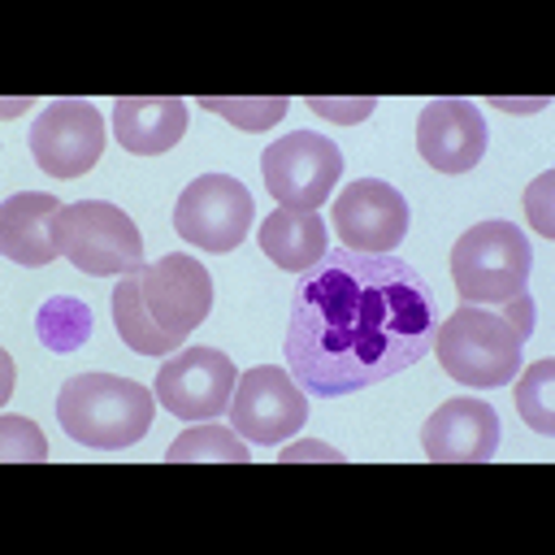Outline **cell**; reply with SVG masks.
Listing matches in <instances>:
<instances>
[{
    "mask_svg": "<svg viewBox=\"0 0 555 555\" xmlns=\"http://www.w3.org/2000/svg\"><path fill=\"white\" fill-rule=\"evenodd\" d=\"M225 416L247 442L278 447L308 421V390L291 377V369L256 364L234 382V399Z\"/></svg>",
    "mask_w": 555,
    "mask_h": 555,
    "instance_id": "cell-8",
    "label": "cell"
},
{
    "mask_svg": "<svg viewBox=\"0 0 555 555\" xmlns=\"http://www.w3.org/2000/svg\"><path fill=\"white\" fill-rule=\"evenodd\" d=\"M113 325H117L121 343H126L130 351H139V356H169V351H173V343L152 325V317H147V308H143L139 273H130V278H121V282L113 286Z\"/></svg>",
    "mask_w": 555,
    "mask_h": 555,
    "instance_id": "cell-19",
    "label": "cell"
},
{
    "mask_svg": "<svg viewBox=\"0 0 555 555\" xmlns=\"http://www.w3.org/2000/svg\"><path fill=\"white\" fill-rule=\"evenodd\" d=\"M0 460L4 464H43L48 460V438L39 434V425H30L26 416H0Z\"/></svg>",
    "mask_w": 555,
    "mask_h": 555,
    "instance_id": "cell-22",
    "label": "cell"
},
{
    "mask_svg": "<svg viewBox=\"0 0 555 555\" xmlns=\"http://www.w3.org/2000/svg\"><path fill=\"white\" fill-rule=\"evenodd\" d=\"M533 247L516 221H477L451 247V282L464 304H507L529 286Z\"/></svg>",
    "mask_w": 555,
    "mask_h": 555,
    "instance_id": "cell-4",
    "label": "cell"
},
{
    "mask_svg": "<svg viewBox=\"0 0 555 555\" xmlns=\"http://www.w3.org/2000/svg\"><path fill=\"white\" fill-rule=\"evenodd\" d=\"M156 416V390L117 373H78L56 395L61 429L91 451L134 447Z\"/></svg>",
    "mask_w": 555,
    "mask_h": 555,
    "instance_id": "cell-2",
    "label": "cell"
},
{
    "mask_svg": "<svg viewBox=\"0 0 555 555\" xmlns=\"http://www.w3.org/2000/svg\"><path fill=\"white\" fill-rule=\"evenodd\" d=\"M238 369L217 347H182L156 373V403L182 421H212L230 412Z\"/></svg>",
    "mask_w": 555,
    "mask_h": 555,
    "instance_id": "cell-10",
    "label": "cell"
},
{
    "mask_svg": "<svg viewBox=\"0 0 555 555\" xmlns=\"http://www.w3.org/2000/svg\"><path fill=\"white\" fill-rule=\"evenodd\" d=\"M499 317H503L520 338H529V334H533V299H529V291H520L516 299H507V308H503Z\"/></svg>",
    "mask_w": 555,
    "mask_h": 555,
    "instance_id": "cell-25",
    "label": "cell"
},
{
    "mask_svg": "<svg viewBox=\"0 0 555 555\" xmlns=\"http://www.w3.org/2000/svg\"><path fill=\"white\" fill-rule=\"evenodd\" d=\"M186 134V100L178 95H121L113 100V139L130 156H160Z\"/></svg>",
    "mask_w": 555,
    "mask_h": 555,
    "instance_id": "cell-15",
    "label": "cell"
},
{
    "mask_svg": "<svg viewBox=\"0 0 555 555\" xmlns=\"http://www.w3.org/2000/svg\"><path fill=\"white\" fill-rule=\"evenodd\" d=\"M421 451L434 464H486L499 451V412L486 399H447L421 425Z\"/></svg>",
    "mask_w": 555,
    "mask_h": 555,
    "instance_id": "cell-14",
    "label": "cell"
},
{
    "mask_svg": "<svg viewBox=\"0 0 555 555\" xmlns=\"http://www.w3.org/2000/svg\"><path fill=\"white\" fill-rule=\"evenodd\" d=\"M429 351L438 356L442 373H451V382L490 390L516 382L525 338L499 312H486L481 304H464L438 321Z\"/></svg>",
    "mask_w": 555,
    "mask_h": 555,
    "instance_id": "cell-3",
    "label": "cell"
},
{
    "mask_svg": "<svg viewBox=\"0 0 555 555\" xmlns=\"http://www.w3.org/2000/svg\"><path fill=\"white\" fill-rule=\"evenodd\" d=\"M256 243H260V251L278 269L304 273V269H312L330 251V230H325V221H321L317 208H273L260 221Z\"/></svg>",
    "mask_w": 555,
    "mask_h": 555,
    "instance_id": "cell-17",
    "label": "cell"
},
{
    "mask_svg": "<svg viewBox=\"0 0 555 555\" xmlns=\"http://www.w3.org/2000/svg\"><path fill=\"white\" fill-rule=\"evenodd\" d=\"M551 390H555V360H538L520 373L516 382V412L520 421L533 429V434H555V403H551Z\"/></svg>",
    "mask_w": 555,
    "mask_h": 555,
    "instance_id": "cell-21",
    "label": "cell"
},
{
    "mask_svg": "<svg viewBox=\"0 0 555 555\" xmlns=\"http://www.w3.org/2000/svg\"><path fill=\"white\" fill-rule=\"evenodd\" d=\"M251 191L230 173H199L173 204V230L204 251H234L251 230Z\"/></svg>",
    "mask_w": 555,
    "mask_h": 555,
    "instance_id": "cell-7",
    "label": "cell"
},
{
    "mask_svg": "<svg viewBox=\"0 0 555 555\" xmlns=\"http://www.w3.org/2000/svg\"><path fill=\"white\" fill-rule=\"evenodd\" d=\"M490 130L473 100H429L416 117V152L438 173H468L486 156Z\"/></svg>",
    "mask_w": 555,
    "mask_h": 555,
    "instance_id": "cell-13",
    "label": "cell"
},
{
    "mask_svg": "<svg viewBox=\"0 0 555 555\" xmlns=\"http://www.w3.org/2000/svg\"><path fill=\"white\" fill-rule=\"evenodd\" d=\"M139 291H143V308L152 325L173 347H182L186 334L212 312V273L186 251H169L156 264H143Z\"/></svg>",
    "mask_w": 555,
    "mask_h": 555,
    "instance_id": "cell-9",
    "label": "cell"
},
{
    "mask_svg": "<svg viewBox=\"0 0 555 555\" xmlns=\"http://www.w3.org/2000/svg\"><path fill=\"white\" fill-rule=\"evenodd\" d=\"M247 438L234 425L195 421L186 434H178L165 451V464H247Z\"/></svg>",
    "mask_w": 555,
    "mask_h": 555,
    "instance_id": "cell-18",
    "label": "cell"
},
{
    "mask_svg": "<svg viewBox=\"0 0 555 555\" xmlns=\"http://www.w3.org/2000/svg\"><path fill=\"white\" fill-rule=\"evenodd\" d=\"M260 178L278 208H321L343 178V152L317 130H291L260 152Z\"/></svg>",
    "mask_w": 555,
    "mask_h": 555,
    "instance_id": "cell-6",
    "label": "cell"
},
{
    "mask_svg": "<svg viewBox=\"0 0 555 555\" xmlns=\"http://www.w3.org/2000/svg\"><path fill=\"white\" fill-rule=\"evenodd\" d=\"M308 455H321V460H334V451H330L325 442H295V447L286 451V460H308Z\"/></svg>",
    "mask_w": 555,
    "mask_h": 555,
    "instance_id": "cell-26",
    "label": "cell"
},
{
    "mask_svg": "<svg viewBox=\"0 0 555 555\" xmlns=\"http://www.w3.org/2000/svg\"><path fill=\"white\" fill-rule=\"evenodd\" d=\"M317 117H330V121H343V126H351V121H364L369 113H373V95H360V100H330V95H308L304 100Z\"/></svg>",
    "mask_w": 555,
    "mask_h": 555,
    "instance_id": "cell-24",
    "label": "cell"
},
{
    "mask_svg": "<svg viewBox=\"0 0 555 555\" xmlns=\"http://www.w3.org/2000/svg\"><path fill=\"white\" fill-rule=\"evenodd\" d=\"M65 204L56 195H43V191H17L0 204V251L13 260V264H48L56 260V238H52V221Z\"/></svg>",
    "mask_w": 555,
    "mask_h": 555,
    "instance_id": "cell-16",
    "label": "cell"
},
{
    "mask_svg": "<svg viewBox=\"0 0 555 555\" xmlns=\"http://www.w3.org/2000/svg\"><path fill=\"white\" fill-rule=\"evenodd\" d=\"M334 230L351 251H395L408 234V199L382 178H356L338 191Z\"/></svg>",
    "mask_w": 555,
    "mask_h": 555,
    "instance_id": "cell-12",
    "label": "cell"
},
{
    "mask_svg": "<svg viewBox=\"0 0 555 555\" xmlns=\"http://www.w3.org/2000/svg\"><path fill=\"white\" fill-rule=\"evenodd\" d=\"M494 104H499V108H507V113H516V108H525V113H538L546 100H520V104H516V100H494Z\"/></svg>",
    "mask_w": 555,
    "mask_h": 555,
    "instance_id": "cell-27",
    "label": "cell"
},
{
    "mask_svg": "<svg viewBox=\"0 0 555 555\" xmlns=\"http://www.w3.org/2000/svg\"><path fill=\"white\" fill-rule=\"evenodd\" d=\"M56 251L91 278H130L143 269V234L108 199H74L52 221Z\"/></svg>",
    "mask_w": 555,
    "mask_h": 555,
    "instance_id": "cell-5",
    "label": "cell"
},
{
    "mask_svg": "<svg viewBox=\"0 0 555 555\" xmlns=\"http://www.w3.org/2000/svg\"><path fill=\"white\" fill-rule=\"evenodd\" d=\"M551 195H555V173L546 169V173H538L533 182H529V191H525V212H529V225L542 234V238H551L555 234V204H551Z\"/></svg>",
    "mask_w": 555,
    "mask_h": 555,
    "instance_id": "cell-23",
    "label": "cell"
},
{
    "mask_svg": "<svg viewBox=\"0 0 555 555\" xmlns=\"http://www.w3.org/2000/svg\"><path fill=\"white\" fill-rule=\"evenodd\" d=\"M438 295L395 251L330 247L295 278L286 369L312 399H343L412 369L438 334Z\"/></svg>",
    "mask_w": 555,
    "mask_h": 555,
    "instance_id": "cell-1",
    "label": "cell"
},
{
    "mask_svg": "<svg viewBox=\"0 0 555 555\" xmlns=\"http://www.w3.org/2000/svg\"><path fill=\"white\" fill-rule=\"evenodd\" d=\"M104 143V113L87 100H52L30 126V156L52 178L91 173Z\"/></svg>",
    "mask_w": 555,
    "mask_h": 555,
    "instance_id": "cell-11",
    "label": "cell"
},
{
    "mask_svg": "<svg viewBox=\"0 0 555 555\" xmlns=\"http://www.w3.org/2000/svg\"><path fill=\"white\" fill-rule=\"evenodd\" d=\"M195 104H204L208 113L225 117L230 126H238V130H247V134L273 130V126L286 117V108H291L286 95H199Z\"/></svg>",
    "mask_w": 555,
    "mask_h": 555,
    "instance_id": "cell-20",
    "label": "cell"
}]
</instances>
